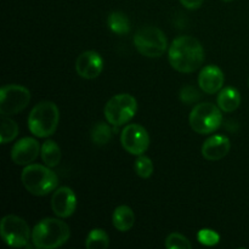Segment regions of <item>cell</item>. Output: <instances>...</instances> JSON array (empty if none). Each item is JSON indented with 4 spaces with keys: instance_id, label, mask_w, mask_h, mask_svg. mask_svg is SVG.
<instances>
[{
    "instance_id": "obj_1",
    "label": "cell",
    "mask_w": 249,
    "mask_h": 249,
    "mask_svg": "<svg viewBox=\"0 0 249 249\" xmlns=\"http://www.w3.org/2000/svg\"><path fill=\"white\" fill-rule=\"evenodd\" d=\"M169 63L175 71L192 73L204 61V50L198 40L191 36H181L173 40L168 51Z\"/></svg>"
},
{
    "instance_id": "obj_2",
    "label": "cell",
    "mask_w": 249,
    "mask_h": 249,
    "mask_svg": "<svg viewBox=\"0 0 249 249\" xmlns=\"http://www.w3.org/2000/svg\"><path fill=\"white\" fill-rule=\"evenodd\" d=\"M70 236V226L65 221L46 218L34 226L32 231V242L36 248L53 249L65 245Z\"/></svg>"
},
{
    "instance_id": "obj_3",
    "label": "cell",
    "mask_w": 249,
    "mask_h": 249,
    "mask_svg": "<svg viewBox=\"0 0 249 249\" xmlns=\"http://www.w3.org/2000/svg\"><path fill=\"white\" fill-rule=\"evenodd\" d=\"M23 186L34 196H46L55 191L58 185V178L48 165L28 164L21 174Z\"/></svg>"
},
{
    "instance_id": "obj_4",
    "label": "cell",
    "mask_w": 249,
    "mask_h": 249,
    "mask_svg": "<svg viewBox=\"0 0 249 249\" xmlns=\"http://www.w3.org/2000/svg\"><path fill=\"white\" fill-rule=\"evenodd\" d=\"M60 122L58 107L51 101L36 105L28 117V128L34 136L49 138L56 131Z\"/></svg>"
},
{
    "instance_id": "obj_5",
    "label": "cell",
    "mask_w": 249,
    "mask_h": 249,
    "mask_svg": "<svg viewBox=\"0 0 249 249\" xmlns=\"http://www.w3.org/2000/svg\"><path fill=\"white\" fill-rule=\"evenodd\" d=\"M134 45L136 50L146 57H160L167 51L168 41L160 28L146 26L136 32L134 36Z\"/></svg>"
},
{
    "instance_id": "obj_6",
    "label": "cell",
    "mask_w": 249,
    "mask_h": 249,
    "mask_svg": "<svg viewBox=\"0 0 249 249\" xmlns=\"http://www.w3.org/2000/svg\"><path fill=\"white\" fill-rule=\"evenodd\" d=\"M223 123V114L219 106L211 102L198 104L190 113V125L196 133L211 134L220 128Z\"/></svg>"
},
{
    "instance_id": "obj_7",
    "label": "cell",
    "mask_w": 249,
    "mask_h": 249,
    "mask_svg": "<svg viewBox=\"0 0 249 249\" xmlns=\"http://www.w3.org/2000/svg\"><path fill=\"white\" fill-rule=\"evenodd\" d=\"M138 101L130 94H119L108 100L105 106V117L113 126H121L134 118Z\"/></svg>"
},
{
    "instance_id": "obj_8",
    "label": "cell",
    "mask_w": 249,
    "mask_h": 249,
    "mask_svg": "<svg viewBox=\"0 0 249 249\" xmlns=\"http://www.w3.org/2000/svg\"><path fill=\"white\" fill-rule=\"evenodd\" d=\"M1 238L7 246L14 248H29L32 232L28 224L17 215H6L0 224Z\"/></svg>"
},
{
    "instance_id": "obj_9",
    "label": "cell",
    "mask_w": 249,
    "mask_h": 249,
    "mask_svg": "<svg viewBox=\"0 0 249 249\" xmlns=\"http://www.w3.org/2000/svg\"><path fill=\"white\" fill-rule=\"evenodd\" d=\"M31 92L22 85H4L0 90V113L1 116H14L28 106Z\"/></svg>"
},
{
    "instance_id": "obj_10",
    "label": "cell",
    "mask_w": 249,
    "mask_h": 249,
    "mask_svg": "<svg viewBox=\"0 0 249 249\" xmlns=\"http://www.w3.org/2000/svg\"><path fill=\"white\" fill-rule=\"evenodd\" d=\"M121 142L126 152L134 156H141L150 146V136L143 126L129 124L122 131Z\"/></svg>"
},
{
    "instance_id": "obj_11",
    "label": "cell",
    "mask_w": 249,
    "mask_h": 249,
    "mask_svg": "<svg viewBox=\"0 0 249 249\" xmlns=\"http://www.w3.org/2000/svg\"><path fill=\"white\" fill-rule=\"evenodd\" d=\"M104 70V60L96 51H84L75 61V71L84 79H95Z\"/></svg>"
},
{
    "instance_id": "obj_12",
    "label": "cell",
    "mask_w": 249,
    "mask_h": 249,
    "mask_svg": "<svg viewBox=\"0 0 249 249\" xmlns=\"http://www.w3.org/2000/svg\"><path fill=\"white\" fill-rule=\"evenodd\" d=\"M51 208L58 218H68L77 208V197L74 191L67 186L58 187L51 198Z\"/></svg>"
},
{
    "instance_id": "obj_13",
    "label": "cell",
    "mask_w": 249,
    "mask_h": 249,
    "mask_svg": "<svg viewBox=\"0 0 249 249\" xmlns=\"http://www.w3.org/2000/svg\"><path fill=\"white\" fill-rule=\"evenodd\" d=\"M41 147L33 138H23L17 141L11 150V158L15 164L28 165L38 158Z\"/></svg>"
},
{
    "instance_id": "obj_14",
    "label": "cell",
    "mask_w": 249,
    "mask_h": 249,
    "mask_svg": "<svg viewBox=\"0 0 249 249\" xmlns=\"http://www.w3.org/2000/svg\"><path fill=\"white\" fill-rule=\"evenodd\" d=\"M199 88L206 94H216L224 85V73L218 66H206L198 75Z\"/></svg>"
},
{
    "instance_id": "obj_15",
    "label": "cell",
    "mask_w": 249,
    "mask_h": 249,
    "mask_svg": "<svg viewBox=\"0 0 249 249\" xmlns=\"http://www.w3.org/2000/svg\"><path fill=\"white\" fill-rule=\"evenodd\" d=\"M231 143L224 135H213L204 141L202 146V156L208 160H220L230 152Z\"/></svg>"
},
{
    "instance_id": "obj_16",
    "label": "cell",
    "mask_w": 249,
    "mask_h": 249,
    "mask_svg": "<svg viewBox=\"0 0 249 249\" xmlns=\"http://www.w3.org/2000/svg\"><path fill=\"white\" fill-rule=\"evenodd\" d=\"M113 226L121 232H126L135 224V214L133 209L128 206H119L114 209L112 216Z\"/></svg>"
},
{
    "instance_id": "obj_17",
    "label": "cell",
    "mask_w": 249,
    "mask_h": 249,
    "mask_svg": "<svg viewBox=\"0 0 249 249\" xmlns=\"http://www.w3.org/2000/svg\"><path fill=\"white\" fill-rule=\"evenodd\" d=\"M218 106L223 112L230 113V112L236 111L240 107L241 104V95L240 91L235 88H224L220 90L218 95Z\"/></svg>"
},
{
    "instance_id": "obj_18",
    "label": "cell",
    "mask_w": 249,
    "mask_h": 249,
    "mask_svg": "<svg viewBox=\"0 0 249 249\" xmlns=\"http://www.w3.org/2000/svg\"><path fill=\"white\" fill-rule=\"evenodd\" d=\"M41 160L45 163V165L50 168L57 167L61 160V148L58 147L57 143L53 140H46L41 145L40 150Z\"/></svg>"
},
{
    "instance_id": "obj_19",
    "label": "cell",
    "mask_w": 249,
    "mask_h": 249,
    "mask_svg": "<svg viewBox=\"0 0 249 249\" xmlns=\"http://www.w3.org/2000/svg\"><path fill=\"white\" fill-rule=\"evenodd\" d=\"M107 24L113 33L123 36L130 31V21L125 14L121 11H114L109 14L107 18Z\"/></svg>"
},
{
    "instance_id": "obj_20",
    "label": "cell",
    "mask_w": 249,
    "mask_h": 249,
    "mask_svg": "<svg viewBox=\"0 0 249 249\" xmlns=\"http://www.w3.org/2000/svg\"><path fill=\"white\" fill-rule=\"evenodd\" d=\"M109 246V238L106 231L102 229H94L88 235L85 247L89 249H104Z\"/></svg>"
},
{
    "instance_id": "obj_21",
    "label": "cell",
    "mask_w": 249,
    "mask_h": 249,
    "mask_svg": "<svg viewBox=\"0 0 249 249\" xmlns=\"http://www.w3.org/2000/svg\"><path fill=\"white\" fill-rule=\"evenodd\" d=\"M112 135H113L112 128L108 124L104 123V122L95 124L91 130V140L96 145H106V143H108L111 141Z\"/></svg>"
},
{
    "instance_id": "obj_22",
    "label": "cell",
    "mask_w": 249,
    "mask_h": 249,
    "mask_svg": "<svg viewBox=\"0 0 249 249\" xmlns=\"http://www.w3.org/2000/svg\"><path fill=\"white\" fill-rule=\"evenodd\" d=\"M18 135V125L15 121H12L10 117L2 116L1 119V133H0V140L2 145L15 140Z\"/></svg>"
},
{
    "instance_id": "obj_23",
    "label": "cell",
    "mask_w": 249,
    "mask_h": 249,
    "mask_svg": "<svg viewBox=\"0 0 249 249\" xmlns=\"http://www.w3.org/2000/svg\"><path fill=\"white\" fill-rule=\"evenodd\" d=\"M135 172L142 179H147L153 174V163L147 156H139L135 162Z\"/></svg>"
},
{
    "instance_id": "obj_24",
    "label": "cell",
    "mask_w": 249,
    "mask_h": 249,
    "mask_svg": "<svg viewBox=\"0 0 249 249\" xmlns=\"http://www.w3.org/2000/svg\"><path fill=\"white\" fill-rule=\"evenodd\" d=\"M197 240L201 245L212 247V246H216L220 242V236L216 231L212 230V229H202L197 233Z\"/></svg>"
},
{
    "instance_id": "obj_25",
    "label": "cell",
    "mask_w": 249,
    "mask_h": 249,
    "mask_svg": "<svg viewBox=\"0 0 249 249\" xmlns=\"http://www.w3.org/2000/svg\"><path fill=\"white\" fill-rule=\"evenodd\" d=\"M165 247L168 249H191L192 246L185 236L180 233H170L165 240Z\"/></svg>"
},
{
    "instance_id": "obj_26",
    "label": "cell",
    "mask_w": 249,
    "mask_h": 249,
    "mask_svg": "<svg viewBox=\"0 0 249 249\" xmlns=\"http://www.w3.org/2000/svg\"><path fill=\"white\" fill-rule=\"evenodd\" d=\"M180 97H181V100L184 102H186V104H191V102L196 101V100H198L199 97V94L198 91H197L195 88L192 87H185L184 89L181 90V94H180Z\"/></svg>"
},
{
    "instance_id": "obj_27",
    "label": "cell",
    "mask_w": 249,
    "mask_h": 249,
    "mask_svg": "<svg viewBox=\"0 0 249 249\" xmlns=\"http://www.w3.org/2000/svg\"><path fill=\"white\" fill-rule=\"evenodd\" d=\"M203 1L204 0H180V2H181L186 9H190V10H195L201 7V5L203 4Z\"/></svg>"
},
{
    "instance_id": "obj_28",
    "label": "cell",
    "mask_w": 249,
    "mask_h": 249,
    "mask_svg": "<svg viewBox=\"0 0 249 249\" xmlns=\"http://www.w3.org/2000/svg\"><path fill=\"white\" fill-rule=\"evenodd\" d=\"M223 1H226V2H230V1H232V0H223Z\"/></svg>"
}]
</instances>
